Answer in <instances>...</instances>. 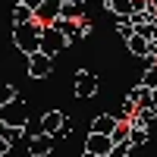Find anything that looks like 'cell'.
<instances>
[{"mask_svg": "<svg viewBox=\"0 0 157 157\" xmlns=\"http://www.w3.org/2000/svg\"><path fill=\"white\" fill-rule=\"evenodd\" d=\"M41 38H44V22H25V25H13V44H16L25 57H32L41 50Z\"/></svg>", "mask_w": 157, "mask_h": 157, "instance_id": "1", "label": "cell"}, {"mask_svg": "<svg viewBox=\"0 0 157 157\" xmlns=\"http://www.w3.org/2000/svg\"><path fill=\"white\" fill-rule=\"evenodd\" d=\"M0 123H3V126H13V129H22L25 123H29V104H25L22 94H16L10 104L0 107Z\"/></svg>", "mask_w": 157, "mask_h": 157, "instance_id": "2", "label": "cell"}, {"mask_svg": "<svg viewBox=\"0 0 157 157\" xmlns=\"http://www.w3.org/2000/svg\"><path fill=\"white\" fill-rule=\"evenodd\" d=\"M98 94V75L88 72V69H78L75 72V98L85 101V98H94Z\"/></svg>", "mask_w": 157, "mask_h": 157, "instance_id": "3", "label": "cell"}, {"mask_svg": "<svg viewBox=\"0 0 157 157\" xmlns=\"http://www.w3.org/2000/svg\"><path fill=\"white\" fill-rule=\"evenodd\" d=\"M63 47H69V41L63 38L54 25H44V38H41V54H47V57H54V54H60Z\"/></svg>", "mask_w": 157, "mask_h": 157, "instance_id": "4", "label": "cell"}, {"mask_svg": "<svg viewBox=\"0 0 157 157\" xmlns=\"http://www.w3.org/2000/svg\"><path fill=\"white\" fill-rule=\"evenodd\" d=\"M110 148H113V138H110V135L88 132V138H85V154H82V157H101V154H110Z\"/></svg>", "mask_w": 157, "mask_h": 157, "instance_id": "5", "label": "cell"}, {"mask_svg": "<svg viewBox=\"0 0 157 157\" xmlns=\"http://www.w3.org/2000/svg\"><path fill=\"white\" fill-rule=\"evenodd\" d=\"M50 72H54V57L41 54V50L29 57V75H32V78H47Z\"/></svg>", "mask_w": 157, "mask_h": 157, "instance_id": "6", "label": "cell"}, {"mask_svg": "<svg viewBox=\"0 0 157 157\" xmlns=\"http://www.w3.org/2000/svg\"><path fill=\"white\" fill-rule=\"evenodd\" d=\"M50 25H54V29L66 38L69 44H75V41H82V38H85V35H82V25H78V19H54Z\"/></svg>", "mask_w": 157, "mask_h": 157, "instance_id": "7", "label": "cell"}, {"mask_svg": "<svg viewBox=\"0 0 157 157\" xmlns=\"http://www.w3.org/2000/svg\"><path fill=\"white\" fill-rule=\"evenodd\" d=\"M50 151H54V135L41 132V135L29 138V154H32V157H47Z\"/></svg>", "mask_w": 157, "mask_h": 157, "instance_id": "8", "label": "cell"}, {"mask_svg": "<svg viewBox=\"0 0 157 157\" xmlns=\"http://www.w3.org/2000/svg\"><path fill=\"white\" fill-rule=\"evenodd\" d=\"M63 120H66V116H63L60 110H47L44 116H41V132H47V135H60V126H63Z\"/></svg>", "mask_w": 157, "mask_h": 157, "instance_id": "9", "label": "cell"}, {"mask_svg": "<svg viewBox=\"0 0 157 157\" xmlns=\"http://www.w3.org/2000/svg\"><path fill=\"white\" fill-rule=\"evenodd\" d=\"M116 123H120V120H116L113 113H101V116L91 120V132H98V135H113Z\"/></svg>", "mask_w": 157, "mask_h": 157, "instance_id": "10", "label": "cell"}, {"mask_svg": "<svg viewBox=\"0 0 157 157\" xmlns=\"http://www.w3.org/2000/svg\"><path fill=\"white\" fill-rule=\"evenodd\" d=\"M104 10H110L113 16H132L135 0H104Z\"/></svg>", "mask_w": 157, "mask_h": 157, "instance_id": "11", "label": "cell"}, {"mask_svg": "<svg viewBox=\"0 0 157 157\" xmlns=\"http://www.w3.org/2000/svg\"><path fill=\"white\" fill-rule=\"evenodd\" d=\"M129 104H135V110L138 107H151V91L145 88V85H135L132 91H129V98H126Z\"/></svg>", "mask_w": 157, "mask_h": 157, "instance_id": "12", "label": "cell"}, {"mask_svg": "<svg viewBox=\"0 0 157 157\" xmlns=\"http://www.w3.org/2000/svg\"><path fill=\"white\" fill-rule=\"evenodd\" d=\"M25 22H35V10L16 0L13 3V25H25Z\"/></svg>", "mask_w": 157, "mask_h": 157, "instance_id": "13", "label": "cell"}, {"mask_svg": "<svg viewBox=\"0 0 157 157\" xmlns=\"http://www.w3.org/2000/svg\"><path fill=\"white\" fill-rule=\"evenodd\" d=\"M126 47H129V54H135V57H148V38H141L138 32L126 41Z\"/></svg>", "mask_w": 157, "mask_h": 157, "instance_id": "14", "label": "cell"}, {"mask_svg": "<svg viewBox=\"0 0 157 157\" xmlns=\"http://www.w3.org/2000/svg\"><path fill=\"white\" fill-rule=\"evenodd\" d=\"M116 35H120L123 41H129V38L135 35V25L129 22V16H116Z\"/></svg>", "mask_w": 157, "mask_h": 157, "instance_id": "15", "label": "cell"}, {"mask_svg": "<svg viewBox=\"0 0 157 157\" xmlns=\"http://www.w3.org/2000/svg\"><path fill=\"white\" fill-rule=\"evenodd\" d=\"M129 141H132V148L145 145V141H148V129L145 126H132V129H129Z\"/></svg>", "mask_w": 157, "mask_h": 157, "instance_id": "16", "label": "cell"}, {"mask_svg": "<svg viewBox=\"0 0 157 157\" xmlns=\"http://www.w3.org/2000/svg\"><path fill=\"white\" fill-rule=\"evenodd\" d=\"M129 154H132V141H116L107 157H129Z\"/></svg>", "mask_w": 157, "mask_h": 157, "instance_id": "17", "label": "cell"}, {"mask_svg": "<svg viewBox=\"0 0 157 157\" xmlns=\"http://www.w3.org/2000/svg\"><path fill=\"white\" fill-rule=\"evenodd\" d=\"M16 94H19V91L13 88L10 82H0V107H3V104H10V101L16 98Z\"/></svg>", "mask_w": 157, "mask_h": 157, "instance_id": "18", "label": "cell"}, {"mask_svg": "<svg viewBox=\"0 0 157 157\" xmlns=\"http://www.w3.org/2000/svg\"><path fill=\"white\" fill-rule=\"evenodd\" d=\"M82 16V6H69V3H60V19H78Z\"/></svg>", "mask_w": 157, "mask_h": 157, "instance_id": "19", "label": "cell"}, {"mask_svg": "<svg viewBox=\"0 0 157 157\" xmlns=\"http://www.w3.org/2000/svg\"><path fill=\"white\" fill-rule=\"evenodd\" d=\"M72 135V120L66 116V120H63V126H60V138H69Z\"/></svg>", "mask_w": 157, "mask_h": 157, "instance_id": "20", "label": "cell"}, {"mask_svg": "<svg viewBox=\"0 0 157 157\" xmlns=\"http://www.w3.org/2000/svg\"><path fill=\"white\" fill-rule=\"evenodd\" d=\"M78 25H82V35L88 38V35H91V19H88V16H78Z\"/></svg>", "mask_w": 157, "mask_h": 157, "instance_id": "21", "label": "cell"}, {"mask_svg": "<svg viewBox=\"0 0 157 157\" xmlns=\"http://www.w3.org/2000/svg\"><path fill=\"white\" fill-rule=\"evenodd\" d=\"M148 57H154V60H157V35L148 41Z\"/></svg>", "mask_w": 157, "mask_h": 157, "instance_id": "22", "label": "cell"}, {"mask_svg": "<svg viewBox=\"0 0 157 157\" xmlns=\"http://www.w3.org/2000/svg\"><path fill=\"white\" fill-rule=\"evenodd\" d=\"M10 151H13V145H10V141H6V138H0V157H6Z\"/></svg>", "mask_w": 157, "mask_h": 157, "instance_id": "23", "label": "cell"}, {"mask_svg": "<svg viewBox=\"0 0 157 157\" xmlns=\"http://www.w3.org/2000/svg\"><path fill=\"white\" fill-rule=\"evenodd\" d=\"M60 3H69V6H82L85 0H60Z\"/></svg>", "mask_w": 157, "mask_h": 157, "instance_id": "24", "label": "cell"}, {"mask_svg": "<svg viewBox=\"0 0 157 157\" xmlns=\"http://www.w3.org/2000/svg\"><path fill=\"white\" fill-rule=\"evenodd\" d=\"M151 107H157V88L151 91Z\"/></svg>", "mask_w": 157, "mask_h": 157, "instance_id": "25", "label": "cell"}, {"mask_svg": "<svg viewBox=\"0 0 157 157\" xmlns=\"http://www.w3.org/2000/svg\"><path fill=\"white\" fill-rule=\"evenodd\" d=\"M151 10H154V13H157V0H151Z\"/></svg>", "mask_w": 157, "mask_h": 157, "instance_id": "26", "label": "cell"}]
</instances>
